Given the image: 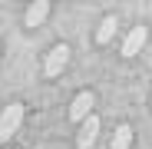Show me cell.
<instances>
[{
  "instance_id": "cell-6",
  "label": "cell",
  "mask_w": 152,
  "mask_h": 149,
  "mask_svg": "<svg viewBox=\"0 0 152 149\" xmlns=\"http://www.w3.org/2000/svg\"><path fill=\"white\" fill-rule=\"evenodd\" d=\"M46 13H50V4H46V0H37V4L27 7V17H23V20H27V27H40V23L46 20Z\"/></svg>"
},
{
  "instance_id": "cell-2",
  "label": "cell",
  "mask_w": 152,
  "mask_h": 149,
  "mask_svg": "<svg viewBox=\"0 0 152 149\" xmlns=\"http://www.w3.org/2000/svg\"><path fill=\"white\" fill-rule=\"evenodd\" d=\"M66 63H69V46H66V43H56V46L46 53L43 70H46V76H56V73H63V70H66Z\"/></svg>"
},
{
  "instance_id": "cell-8",
  "label": "cell",
  "mask_w": 152,
  "mask_h": 149,
  "mask_svg": "<svg viewBox=\"0 0 152 149\" xmlns=\"http://www.w3.org/2000/svg\"><path fill=\"white\" fill-rule=\"evenodd\" d=\"M116 27H119L116 17H106L103 23H99V30H96V40H99V43H109V40H113V33H116Z\"/></svg>"
},
{
  "instance_id": "cell-7",
  "label": "cell",
  "mask_w": 152,
  "mask_h": 149,
  "mask_svg": "<svg viewBox=\"0 0 152 149\" xmlns=\"http://www.w3.org/2000/svg\"><path fill=\"white\" fill-rule=\"evenodd\" d=\"M132 146V126H116V136H113V149H129Z\"/></svg>"
},
{
  "instance_id": "cell-1",
  "label": "cell",
  "mask_w": 152,
  "mask_h": 149,
  "mask_svg": "<svg viewBox=\"0 0 152 149\" xmlns=\"http://www.w3.org/2000/svg\"><path fill=\"white\" fill-rule=\"evenodd\" d=\"M20 123H23V103L4 106V113H0V142H10V136L20 129Z\"/></svg>"
},
{
  "instance_id": "cell-5",
  "label": "cell",
  "mask_w": 152,
  "mask_h": 149,
  "mask_svg": "<svg viewBox=\"0 0 152 149\" xmlns=\"http://www.w3.org/2000/svg\"><path fill=\"white\" fill-rule=\"evenodd\" d=\"M96 133H99V116H86L83 126H80V136H76V146L80 149H89L96 142Z\"/></svg>"
},
{
  "instance_id": "cell-3",
  "label": "cell",
  "mask_w": 152,
  "mask_h": 149,
  "mask_svg": "<svg viewBox=\"0 0 152 149\" xmlns=\"http://www.w3.org/2000/svg\"><path fill=\"white\" fill-rule=\"evenodd\" d=\"M93 106H96V96L89 93V90H83L80 96L69 103V119H76V123H83L86 116H93Z\"/></svg>"
},
{
  "instance_id": "cell-4",
  "label": "cell",
  "mask_w": 152,
  "mask_h": 149,
  "mask_svg": "<svg viewBox=\"0 0 152 149\" xmlns=\"http://www.w3.org/2000/svg\"><path fill=\"white\" fill-rule=\"evenodd\" d=\"M145 40H149V30H145V27H132L129 37L122 40V57H136L139 50L145 46Z\"/></svg>"
}]
</instances>
